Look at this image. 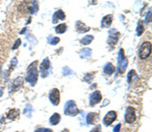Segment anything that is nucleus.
Masks as SVG:
<instances>
[{
	"label": "nucleus",
	"mask_w": 152,
	"mask_h": 132,
	"mask_svg": "<svg viewBox=\"0 0 152 132\" xmlns=\"http://www.w3.org/2000/svg\"><path fill=\"white\" fill-rule=\"evenodd\" d=\"M38 61H34L28 68V73H26V80L31 85H35L38 80Z\"/></svg>",
	"instance_id": "f257e3e1"
},
{
	"label": "nucleus",
	"mask_w": 152,
	"mask_h": 132,
	"mask_svg": "<svg viewBox=\"0 0 152 132\" xmlns=\"http://www.w3.org/2000/svg\"><path fill=\"white\" fill-rule=\"evenodd\" d=\"M64 113L65 115H68V116H76L79 113V110L77 109V106H76L74 101H68L66 103Z\"/></svg>",
	"instance_id": "f03ea898"
},
{
	"label": "nucleus",
	"mask_w": 152,
	"mask_h": 132,
	"mask_svg": "<svg viewBox=\"0 0 152 132\" xmlns=\"http://www.w3.org/2000/svg\"><path fill=\"white\" fill-rule=\"evenodd\" d=\"M151 54V43L150 42H144L139 49V57L141 59H147Z\"/></svg>",
	"instance_id": "7ed1b4c3"
},
{
	"label": "nucleus",
	"mask_w": 152,
	"mask_h": 132,
	"mask_svg": "<svg viewBox=\"0 0 152 132\" xmlns=\"http://www.w3.org/2000/svg\"><path fill=\"white\" fill-rule=\"evenodd\" d=\"M118 68H119V71L123 73L127 68L128 65V61H127L126 57H125V53L123 49H120L119 55H118Z\"/></svg>",
	"instance_id": "20e7f679"
},
{
	"label": "nucleus",
	"mask_w": 152,
	"mask_h": 132,
	"mask_svg": "<svg viewBox=\"0 0 152 132\" xmlns=\"http://www.w3.org/2000/svg\"><path fill=\"white\" fill-rule=\"evenodd\" d=\"M125 120L129 124L134 123L135 120H136V113H135V110L132 107H128L127 108L126 114H125Z\"/></svg>",
	"instance_id": "39448f33"
},
{
	"label": "nucleus",
	"mask_w": 152,
	"mask_h": 132,
	"mask_svg": "<svg viewBox=\"0 0 152 132\" xmlns=\"http://www.w3.org/2000/svg\"><path fill=\"white\" fill-rule=\"evenodd\" d=\"M49 98H50V101L53 105L58 106L59 103H60V90L58 89H53L50 92V96H49Z\"/></svg>",
	"instance_id": "423d86ee"
},
{
	"label": "nucleus",
	"mask_w": 152,
	"mask_h": 132,
	"mask_svg": "<svg viewBox=\"0 0 152 132\" xmlns=\"http://www.w3.org/2000/svg\"><path fill=\"white\" fill-rule=\"evenodd\" d=\"M49 69H50V60H49V58H46L45 60H43V62H42V64H41V67H40L42 77L48 76Z\"/></svg>",
	"instance_id": "0eeeda50"
},
{
	"label": "nucleus",
	"mask_w": 152,
	"mask_h": 132,
	"mask_svg": "<svg viewBox=\"0 0 152 132\" xmlns=\"http://www.w3.org/2000/svg\"><path fill=\"white\" fill-rule=\"evenodd\" d=\"M119 37H120L119 32L113 29V30L110 31V36H109V38H107V43L112 46L115 45V44L118 42V40H119Z\"/></svg>",
	"instance_id": "6e6552de"
},
{
	"label": "nucleus",
	"mask_w": 152,
	"mask_h": 132,
	"mask_svg": "<svg viewBox=\"0 0 152 132\" xmlns=\"http://www.w3.org/2000/svg\"><path fill=\"white\" fill-rule=\"evenodd\" d=\"M102 94H100V92H99V90H95V92H94L91 94V96H90V106H94V105L99 104V103H100V101H102Z\"/></svg>",
	"instance_id": "1a4fd4ad"
},
{
	"label": "nucleus",
	"mask_w": 152,
	"mask_h": 132,
	"mask_svg": "<svg viewBox=\"0 0 152 132\" xmlns=\"http://www.w3.org/2000/svg\"><path fill=\"white\" fill-rule=\"evenodd\" d=\"M117 119V113L115 111H110L109 113L105 115V117L104 118V123L107 126H110L111 124Z\"/></svg>",
	"instance_id": "9d476101"
},
{
	"label": "nucleus",
	"mask_w": 152,
	"mask_h": 132,
	"mask_svg": "<svg viewBox=\"0 0 152 132\" xmlns=\"http://www.w3.org/2000/svg\"><path fill=\"white\" fill-rule=\"evenodd\" d=\"M64 19H65V13L62 10H58L53 15V23H58L59 21H64Z\"/></svg>",
	"instance_id": "9b49d317"
},
{
	"label": "nucleus",
	"mask_w": 152,
	"mask_h": 132,
	"mask_svg": "<svg viewBox=\"0 0 152 132\" xmlns=\"http://www.w3.org/2000/svg\"><path fill=\"white\" fill-rule=\"evenodd\" d=\"M113 23V15L112 14H109V15H105L102 21V28L105 29V28H109L110 26Z\"/></svg>",
	"instance_id": "f8f14e48"
},
{
	"label": "nucleus",
	"mask_w": 152,
	"mask_h": 132,
	"mask_svg": "<svg viewBox=\"0 0 152 132\" xmlns=\"http://www.w3.org/2000/svg\"><path fill=\"white\" fill-rule=\"evenodd\" d=\"M7 118L10 119V120H14L19 116V110L18 109H10L6 114Z\"/></svg>",
	"instance_id": "ddd939ff"
},
{
	"label": "nucleus",
	"mask_w": 152,
	"mask_h": 132,
	"mask_svg": "<svg viewBox=\"0 0 152 132\" xmlns=\"http://www.w3.org/2000/svg\"><path fill=\"white\" fill-rule=\"evenodd\" d=\"M76 30L79 33H86L90 30V28H88L86 24H84L82 21H77L76 23Z\"/></svg>",
	"instance_id": "4468645a"
},
{
	"label": "nucleus",
	"mask_w": 152,
	"mask_h": 132,
	"mask_svg": "<svg viewBox=\"0 0 152 132\" xmlns=\"http://www.w3.org/2000/svg\"><path fill=\"white\" fill-rule=\"evenodd\" d=\"M97 119H99V114L97 113H89L86 117V122L87 124H94Z\"/></svg>",
	"instance_id": "2eb2a0df"
},
{
	"label": "nucleus",
	"mask_w": 152,
	"mask_h": 132,
	"mask_svg": "<svg viewBox=\"0 0 152 132\" xmlns=\"http://www.w3.org/2000/svg\"><path fill=\"white\" fill-rule=\"evenodd\" d=\"M104 71L105 74H107V75H112L113 73H114L115 71H116V68H115V66L113 65L112 63H107V64L104 66Z\"/></svg>",
	"instance_id": "dca6fc26"
},
{
	"label": "nucleus",
	"mask_w": 152,
	"mask_h": 132,
	"mask_svg": "<svg viewBox=\"0 0 152 132\" xmlns=\"http://www.w3.org/2000/svg\"><path fill=\"white\" fill-rule=\"evenodd\" d=\"M60 121H61V116H60V114H58V113H54L52 115V117L50 118V123L52 124V125H57Z\"/></svg>",
	"instance_id": "f3484780"
},
{
	"label": "nucleus",
	"mask_w": 152,
	"mask_h": 132,
	"mask_svg": "<svg viewBox=\"0 0 152 132\" xmlns=\"http://www.w3.org/2000/svg\"><path fill=\"white\" fill-rule=\"evenodd\" d=\"M94 41V36H90V35H87V36H84L83 38L80 40V43L82 45H88Z\"/></svg>",
	"instance_id": "a211bd4d"
},
{
	"label": "nucleus",
	"mask_w": 152,
	"mask_h": 132,
	"mask_svg": "<svg viewBox=\"0 0 152 132\" xmlns=\"http://www.w3.org/2000/svg\"><path fill=\"white\" fill-rule=\"evenodd\" d=\"M66 30H67V24H65V23L59 24V26H56V29H55V31L57 34H64Z\"/></svg>",
	"instance_id": "6ab92c4d"
},
{
	"label": "nucleus",
	"mask_w": 152,
	"mask_h": 132,
	"mask_svg": "<svg viewBox=\"0 0 152 132\" xmlns=\"http://www.w3.org/2000/svg\"><path fill=\"white\" fill-rule=\"evenodd\" d=\"M21 84H23V78H21V77L16 78V79L14 80V82H13V89H12V90L18 89L19 87H21Z\"/></svg>",
	"instance_id": "aec40b11"
},
{
	"label": "nucleus",
	"mask_w": 152,
	"mask_h": 132,
	"mask_svg": "<svg viewBox=\"0 0 152 132\" xmlns=\"http://www.w3.org/2000/svg\"><path fill=\"white\" fill-rule=\"evenodd\" d=\"M81 54H80V56L81 57H83V58H86V57H89L90 55H91V50L90 49H88V48H86V49H83V50L81 51Z\"/></svg>",
	"instance_id": "412c9836"
},
{
	"label": "nucleus",
	"mask_w": 152,
	"mask_h": 132,
	"mask_svg": "<svg viewBox=\"0 0 152 132\" xmlns=\"http://www.w3.org/2000/svg\"><path fill=\"white\" fill-rule=\"evenodd\" d=\"M144 32V26H143V23L142 21H139L138 23V28H137V35L141 36Z\"/></svg>",
	"instance_id": "4be33fe9"
},
{
	"label": "nucleus",
	"mask_w": 152,
	"mask_h": 132,
	"mask_svg": "<svg viewBox=\"0 0 152 132\" xmlns=\"http://www.w3.org/2000/svg\"><path fill=\"white\" fill-rule=\"evenodd\" d=\"M134 76H136V72H135V70H131L128 74V82H131Z\"/></svg>",
	"instance_id": "5701e85b"
},
{
	"label": "nucleus",
	"mask_w": 152,
	"mask_h": 132,
	"mask_svg": "<svg viewBox=\"0 0 152 132\" xmlns=\"http://www.w3.org/2000/svg\"><path fill=\"white\" fill-rule=\"evenodd\" d=\"M49 42H50L51 45H56V44H58L60 42V39L59 38H49Z\"/></svg>",
	"instance_id": "b1692460"
},
{
	"label": "nucleus",
	"mask_w": 152,
	"mask_h": 132,
	"mask_svg": "<svg viewBox=\"0 0 152 132\" xmlns=\"http://www.w3.org/2000/svg\"><path fill=\"white\" fill-rule=\"evenodd\" d=\"M36 132H53V130H51L49 128H39L37 129Z\"/></svg>",
	"instance_id": "393cba45"
},
{
	"label": "nucleus",
	"mask_w": 152,
	"mask_h": 132,
	"mask_svg": "<svg viewBox=\"0 0 152 132\" xmlns=\"http://www.w3.org/2000/svg\"><path fill=\"white\" fill-rule=\"evenodd\" d=\"M66 74H72V71L69 69L68 67H64V69H63V75H66Z\"/></svg>",
	"instance_id": "a878e982"
},
{
	"label": "nucleus",
	"mask_w": 152,
	"mask_h": 132,
	"mask_svg": "<svg viewBox=\"0 0 152 132\" xmlns=\"http://www.w3.org/2000/svg\"><path fill=\"white\" fill-rule=\"evenodd\" d=\"M20 43H21V41L19 40H16V42H15V44H14V46L13 47H12V49H13V50H15V49H18V47H19V46H20Z\"/></svg>",
	"instance_id": "bb28decb"
},
{
	"label": "nucleus",
	"mask_w": 152,
	"mask_h": 132,
	"mask_svg": "<svg viewBox=\"0 0 152 132\" xmlns=\"http://www.w3.org/2000/svg\"><path fill=\"white\" fill-rule=\"evenodd\" d=\"M100 131H102V127H100V125H99V126L94 127V128L92 129L90 132H100Z\"/></svg>",
	"instance_id": "cd10ccee"
},
{
	"label": "nucleus",
	"mask_w": 152,
	"mask_h": 132,
	"mask_svg": "<svg viewBox=\"0 0 152 132\" xmlns=\"http://www.w3.org/2000/svg\"><path fill=\"white\" fill-rule=\"evenodd\" d=\"M120 130H121V124H118V125H116V127H115L114 132H120Z\"/></svg>",
	"instance_id": "c85d7f7f"
},
{
	"label": "nucleus",
	"mask_w": 152,
	"mask_h": 132,
	"mask_svg": "<svg viewBox=\"0 0 152 132\" xmlns=\"http://www.w3.org/2000/svg\"><path fill=\"white\" fill-rule=\"evenodd\" d=\"M151 21V12H149V15H147V18H146V23H150Z\"/></svg>",
	"instance_id": "c756f323"
}]
</instances>
